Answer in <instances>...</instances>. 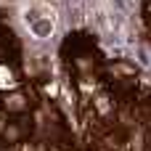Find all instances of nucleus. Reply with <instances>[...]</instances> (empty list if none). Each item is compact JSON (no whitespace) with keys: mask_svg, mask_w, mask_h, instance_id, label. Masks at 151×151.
Segmentation results:
<instances>
[{"mask_svg":"<svg viewBox=\"0 0 151 151\" xmlns=\"http://www.w3.org/2000/svg\"><path fill=\"white\" fill-rule=\"evenodd\" d=\"M24 21H27L29 32H32L37 40L50 37L53 29H56V16H53V11L45 8V5H40V3H37V5H29V8L24 11Z\"/></svg>","mask_w":151,"mask_h":151,"instance_id":"f257e3e1","label":"nucleus"},{"mask_svg":"<svg viewBox=\"0 0 151 151\" xmlns=\"http://www.w3.org/2000/svg\"><path fill=\"white\" fill-rule=\"evenodd\" d=\"M111 5H114V13H117V16H122V19H127V13L133 11V5H135V0H111Z\"/></svg>","mask_w":151,"mask_h":151,"instance_id":"f03ea898","label":"nucleus"}]
</instances>
